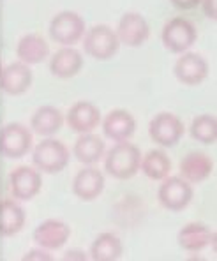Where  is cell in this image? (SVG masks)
I'll list each match as a JSON object with an SVG mask.
<instances>
[{"label": "cell", "instance_id": "30", "mask_svg": "<svg viewBox=\"0 0 217 261\" xmlns=\"http://www.w3.org/2000/svg\"><path fill=\"white\" fill-rule=\"evenodd\" d=\"M62 259H87V256L83 254V251H67L66 254L62 256Z\"/></svg>", "mask_w": 217, "mask_h": 261}, {"label": "cell", "instance_id": "18", "mask_svg": "<svg viewBox=\"0 0 217 261\" xmlns=\"http://www.w3.org/2000/svg\"><path fill=\"white\" fill-rule=\"evenodd\" d=\"M83 67V57L78 49L71 48V46H64L49 60V71L57 78H72L76 76Z\"/></svg>", "mask_w": 217, "mask_h": 261}, {"label": "cell", "instance_id": "6", "mask_svg": "<svg viewBox=\"0 0 217 261\" xmlns=\"http://www.w3.org/2000/svg\"><path fill=\"white\" fill-rule=\"evenodd\" d=\"M193 186L182 176H166L157 189V199L166 210L180 212L193 201Z\"/></svg>", "mask_w": 217, "mask_h": 261}, {"label": "cell", "instance_id": "7", "mask_svg": "<svg viewBox=\"0 0 217 261\" xmlns=\"http://www.w3.org/2000/svg\"><path fill=\"white\" fill-rule=\"evenodd\" d=\"M32 148V130L23 124L11 122L0 129V155L7 159H21Z\"/></svg>", "mask_w": 217, "mask_h": 261}, {"label": "cell", "instance_id": "23", "mask_svg": "<svg viewBox=\"0 0 217 261\" xmlns=\"http://www.w3.org/2000/svg\"><path fill=\"white\" fill-rule=\"evenodd\" d=\"M25 210L14 199H0V235L13 237L25 226Z\"/></svg>", "mask_w": 217, "mask_h": 261}, {"label": "cell", "instance_id": "11", "mask_svg": "<svg viewBox=\"0 0 217 261\" xmlns=\"http://www.w3.org/2000/svg\"><path fill=\"white\" fill-rule=\"evenodd\" d=\"M34 242L46 251H57L64 247L71 237V228L64 221L59 219H48L43 221L34 229Z\"/></svg>", "mask_w": 217, "mask_h": 261}, {"label": "cell", "instance_id": "4", "mask_svg": "<svg viewBox=\"0 0 217 261\" xmlns=\"http://www.w3.org/2000/svg\"><path fill=\"white\" fill-rule=\"evenodd\" d=\"M196 27L187 18H171L161 30V41L168 51L171 53H184L196 43Z\"/></svg>", "mask_w": 217, "mask_h": 261}, {"label": "cell", "instance_id": "12", "mask_svg": "<svg viewBox=\"0 0 217 261\" xmlns=\"http://www.w3.org/2000/svg\"><path fill=\"white\" fill-rule=\"evenodd\" d=\"M9 184L14 198L20 201H29L41 191L43 178L39 170H34L30 166H18L11 171Z\"/></svg>", "mask_w": 217, "mask_h": 261}, {"label": "cell", "instance_id": "29", "mask_svg": "<svg viewBox=\"0 0 217 261\" xmlns=\"http://www.w3.org/2000/svg\"><path fill=\"white\" fill-rule=\"evenodd\" d=\"M170 2L173 4L175 7H178V9L187 11V9H194V7L200 6L201 0H170Z\"/></svg>", "mask_w": 217, "mask_h": 261}, {"label": "cell", "instance_id": "21", "mask_svg": "<svg viewBox=\"0 0 217 261\" xmlns=\"http://www.w3.org/2000/svg\"><path fill=\"white\" fill-rule=\"evenodd\" d=\"M48 53L49 48L46 39L39 34H26L16 44V57L20 59V62L26 65L44 62Z\"/></svg>", "mask_w": 217, "mask_h": 261}, {"label": "cell", "instance_id": "3", "mask_svg": "<svg viewBox=\"0 0 217 261\" xmlns=\"http://www.w3.org/2000/svg\"><path fill=\"white\" fill-rule=\"evenodd\" d=\"M119 37L108 25H94L83 34V51L96 60H110L119 51Z\"/></svg>", "mask_w": 217, "mask_h": 261}, {"label": "cell", "instance_id": "1", "mask_svg": "<svg viewBox=\"0 0 217 261\" xmlns=\"http://www.w3.org/2000/svg\"><path fill=\"white\" fill-rule=\"evenodd\" d=\"M142 152L129 141H119L104 153V170L117 180H129L140 171Z\"/></svg>", "mask_w": 217, "mask_h": 261}, {"label": "cell", "instance_id": "25", "mask_svg": "<svg viewBox=\"0 0 217 261\" xmlns=\"http://www.w3.org/2000/svg\"><path fill=\"white\" fill-rule=\"evenodd\" d=\"M90 258L94 261H115L122 258V242L113 233H101L90 244Z\"/></svg>", "mask_w": 217, "mask_h": 261}, {"label": "cell", "instance_id": "24", "mask_svg": "<svg viewBox=\"0 0 217 261\" xmlns=\"http://www.w3.org/2000/svg\"><path fill=\"white\" fill-rule=\"evenodd\" d=\"M140 170L143 171L145 176L152 180H162L170 175L171 171V161L168 153L154 148V150H148L142 157V163H140Z\"/></svg>", "mask_w": 217, "mask_h": 261}, {"label": "cell", "instance_id": "28", "mask_svg": "<svg viewBox=\"0 0 217 261\" xmlns=\"http://www.w3.org/2000/svg\"><path fill=\"white\" fill-rule=\"evenodd\" d=\"M201 7L203 13L207 14L210 20H217V9H215V0H201Z\"/></svg>", "mask_w": 217, "mask_h": 261}, {"label": "cell", "instance_id": "10", "mask_svg": "<svg viewBox=\"0 0 217 261\" xmlns=\"http://www.w3.org/2000/svg\"><path fill=\"white\" fill-rule=\"evenodd\" d=\"M175 78L180 83L189 87L200 85L208 76V62L200 55V53L184 51L182 57H178L173 65Z\"/></svg>", "mask_w": 217, "mask_h": 261}, {"label": "cell", "instance_id": "5", "mask_svg": "<svg viewBox=\"0 0 217 261\" xmlns=\"http://www.w3.org/2000/svg\"><path fill=\"white\" fill-rule=\"evenodd\" d=\"M49 37L62 46L76 44L85 34V21L74 11H60L49 21Z\"/></svg>", "mask_w": 217, "mask_h": 261}, {"label": "cell", "instance_id": "8", "mask_svg": "<svg viewBox=\"0 0 217 261\" xmlns=\"http://www.w3.org/2000/svg\"><path fill=\"white\" fill-rule=\"evenodd\" d=\"M148 134L152 141L161 147H175L184 136V124L177 115L161 111L148 124Z\"/></svg>", "mask_w": 217, "mask_h": 261}, {"label": "cell", "instance_id": "22", "mask_svg": "<svg viewBox=\"0 0 217 261\" xmlns=\"http://www.w3.org/2000/svg\"><path fill=\"white\" fill-rule=\"evenodd\" d=\"M64 124V115L62 111L55 106H41L34 111L32 118H30V127L39 136H53L59 133Z\"/></svg>", "mask_w": 217, "mask_h": 261}, {"label": "cell", "instance_id": "13", "mask_svg": "<svg viewBox=\"0 0 217 261\" xmlns=\"http://www.w3.org/2000/svg\"><path fill=\"white\" fill-rule=\"evenodd\" d=\"M104 175L94 166H85L72 178V194L82 201H94L104 191Z\"/></svg>", "mask_w": 217, "mask_h": 261}, {"label": "cell", "instance_id": "19", "mask_svg": "<svg viewBox=\"0 0 217 261\" xmlns=\"http://www.w3.org/2000/svg\"><path fill=\"white\" fill-rule=\"evenodd\" d=\"M214 170V161L203 152H191L180 161V176L189 184L207 180Z\"/></svg>", "mask_w": 217, "mask_h": 261}, {"label": "cell", "instance_id": "9", "mask_svg": "<svg viewBox=\"0 0 217 261\" xmlns=\"http://www.w3.org/2000/svg\"><path fill=\"white\" fill-rule=\"evenodd\" d=\"M119 43L129 48H138L150 36V27L148 21L140 13H125L119 20L115 30Z\"/></svg>", "mask_w": 217, "mask_h": 261}, {"label": "cell", "instance_id": "17", "mask_svg": "<svg viewBox=\"0 0 217 261\" xmlns=\"http://www.w3.org/2000/svg\"><path fill=\"white\" fill-rule=\"evenodd\" d=\"M178 244L189 252H200L215 244V233L203 222H189L178 231Z\"/></svg>", "mask_w": 217, "mask_h": 261}, {"label": "cell", "instance_id": "27", "mask_svg": "<svg viewBox=\"0 0 217 261\" xmlns=\"http://www.w3.org/2000/svg\"><path fill=\"white\" fill-rule=\"evenodd\" d=\"M32 259H44V261H49L53 259V256L49 254L46 249H32V251H29L26 254L23 256V261H32Z\"/></svg>", "mask_w": 217, "mask_h": 261}, {"label": "cell", "instance_id": "26", "mask_svg": "<svg viewBox=\"0 0 217 261\" xmlns=\"http://www.w3.org/2000/svg\"><path fill=\"white\" fill-rule=\"evenodd\" d=\"M189 133L196 141L205 145H212L217 140V120L214 115H198L193 118Z\"/></svg>", "mask_w": 217, "mask_h": 261}, {"label": "cell", "instance_id": "20", "mask_svg": "<svg viewBox=\"0 0 217 261\" xmlns=\"http://www.w3.org/2000/svg\"><path fill=\"white\" fill-rule=\"evenodd\" d=\"M72 153L74 157L85 166H92V164L99 163L106 153V145L101 140V136L94 133H83L78 140L74 141L72 147Z\"/></svg>", "mask_w": 217, "mask_h": 261}, {"label": "cell", "instance_id": "16", "mask_svg": "<svg viewBox=\"0 0 217 261\" xmlns=\"http://www.w3.org/2000/svg\"><path fill=\"white\" fill-rule=\"evenodd\" d=\"M136 130V120L127 110H112L102 120V133L106 138L119 143L127 141Z\"/></svg>", "mask_w": 217, "mask_h": 261}, {"label": "cell", "instance_id": "15", "mask_svg": "<svg viewBox=\"0 0 217 261\" xmlns=\"http://www.w3.org/2000/svg\"><path fill=\"white\" fill-rule=\"evenodd\" d=\"M67 125L74 133H92L101 122V111L96 105L89 101H78L67 111Z\"/></svg>", "mask_w": 217, "mask_h": 261}, {"label": "cell", "instance_id": "2", "mask_svg": "<svg viewBox=\"0 0 217 261\" xmlns=\"http://www.w3.org/2000/svg\"><path fill=\"white\" fill-rule=\"evenodd\" d=\"M32 163L37 170L48 175L60 173L69 163V150L60 140L48 136L34 147Z\"/></svg>", "mask_w": 217, "mask_h": 261}, {"label": "cell", "instance_id": "14", "mask_svg": "<svg viewBox=\"0 0 217 261\" xmlns=\"http://www.w3.org/2000/svg\"><path fill=\"white\" fill-rule=\"evenodd\" d=\"M32 85V71L23 62L7 64L0 69V88L9 95H21Z\"/></svg>", "mask_w": 217, "mask_h": 261}]
</instances>
